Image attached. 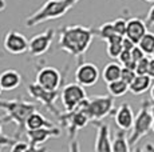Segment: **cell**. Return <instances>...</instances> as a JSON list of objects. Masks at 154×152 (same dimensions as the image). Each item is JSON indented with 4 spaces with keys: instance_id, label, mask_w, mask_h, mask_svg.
Returning a JSON list of instances; mask_svg holds the SVG:
<instances>
[{
    "instance_id": "1",
    "label": "cell",
    "mask_w": 154,
    "mask_h": 152,
    "mask_svg": "<svg viewBox=\"0 0 154 152\" xmlns=\"http://www.w3.org/2000/svg\"><path fill=\"white\" fill-rule=\"evenodd\" d=\"M97 36V30L87 25H66L59 31V49L67 52L70 56L75 57L78 63H82V57L88 51L91 43Z\"/></svg>"
},
{
    "instance_id": "2",
    "label": "cell",
    "mask_w": 154,
    "mask_h": 152,
    "mask_svg": "<svg viewBox=\"0 0 154 152\" xmlns=\"http://www.w3.org/2000/svg\"><path fill=\"white\" fill-rule=\"evenodd\" d=\"M0 110L5 112L4 118L7 123H15L16 124V139L26 132V121L27 118L34 111H38V106L31 101H27L23 96L11 100H2L0 99Z\"/></svg>"
},
{
    "instance_id": "3",
    "label": "cell",
    "mask_w": 154,
    "mask_h": 152,
    "mask_svg": "<svg viewBox=\"0 0 154 152\" xmlns=\"http://www.w3.org/2000/svg\"><path fill=\"white\" fill-rule=\"evenodd\" d=\"M79 1L81 0H47L39 10L26 19V27H35L48 20L59 19L66 15Z\"/></svg>"
},
{
    "instance_id": "4",
    "label": "cell",
    "mask_w": 154,
    "mask_h": 152,
    "mask_svg": "<svg viewBox=\"0 0 154 152\" xmlns=\"http://www.w3.org/2000/svg\"><path fill=\"white\" fill-rule=\"evenodd\" d=\"M58 119L62 123V127L67 130L70 143L74 142L78 131L85 128L88 123H91V119L87 113V110H86V100L82 101L75 110L62 112Z\"/></svg>"
},
{
    "instance_id": "5",
    "label": "cell",
    "mask_w": 154,
    "mask_h": 152,
    "mask_svg": "<svg viewBox=\"0 0 154 152\" xmlns=\"http://www.w3.org/2000/svg\"><path fill=\"white\" fill-rule=\"evenodd\" d=\"M153 121H154V118L152 112H150V101L143 100L141 103L140 111L135 115L134 123H133V127H131V132H130V136H129L130 147H134L142 137L149 135L153 127Z\"/></svg>"
},
{
    "instance_id": "6",
    "label": "cell",
    "mask_w": 154,
    "mask_h": 152,
    "mask_svg": "<svg viewBox=\"0 0 154 152\" xmlns=\"http://www.w3.org/2000/svg\"><path fill=\"white\" fill-rule=\"evenodd\" d=\"M28 93L32 99L38 100L42 106L46 108L48 112H51L54 116L59 118V115L62 113L60 110H58L56 107V100L58 98H60V91L62 88H58V89H47L42 87L40 84H38L36 81L35 83H29L28 87Z\"/></svg>"
},
{
    "instance_id": "7",
    "label": "cell",
    "mask_w": 154,
    "mask_h": 152,
    "mask_svg": "<svg viewBox=\"0 0 154 152\" xmlns=\"http://www.w3.org/2000/svg\"><path fill=\"white\" fill-rule=\"evenodd\" d=\"M86 110L93 120H103L110 115H114V96L95 95L86 99Z\"/></svg>"
},
{
    "instance_id": "8",
    "label": "cell",
    "mask_w": 154,
    "mask_h": 152,
    "mask_svg": "<svg viewBox=\"0 0 154 152\" xmlns=\"http://www.w3.org/2000/svg\"><path fill=\"white\" fill-rule=\"evenodd\" d=\"M86 99H87V93L85 91V87L79 83H69L60 91V100L64 111L75 110Z\"/></svg>"
},
{
    "instance_id": "9",
    "label": "cell",
    "mask_w": 154,
    "mask_h": 152,
    "mask_svg": "<svg viewBox=\"0 0 154 152\" xmlns=\"http://www.w3.org/2000/svg\"><path fill=\"white\" fill-rule=\"evenodd\" d=\"M24 135L27 136L29 143V151L42 150L40 145L44 144L50 137H59L62 135V130L58 127H43L38 130H26Z\"/></svg>"
},
{
    "instance_id": "10",
    "label": "cell",
    "mask_w": 154,
    "mask_h": 152,
    "mask_svg": "<svg viewBox=\"0 0 154 152\" xmlns=\"http://www.w3.org/2000/svg\"><path fill=\"white\" fill-rule=\"evenodd\" d=\"M66 72H67V67L64 69L63 75L56 68H54V67H50V66L42 67L36 72V83L47 89H58L63 84V77L66 75Z\"/></svg>"
},
{
    "instance_id": "11",
    "label": "cell",
    "mask_w": 154,
    "mask_h": 152,
    "mask_svg": "<svg viewBox=\"0 0 154 152\" xmlns=\"http://www.w3.org/2000/svg\"><path fill=\"white\" fill-rule=\"evenodd\" d=\"M55 31L52 28H47L46 31L40 32V34L35 35L34 37H31L28 44V52L31 56L39 57L43 56L51 47V43L54 40Z\"/></svg>"
},
{
    "instance_id": "12",
    "label": "cell",
    "mask_w": 154,
    "mask_h": 152,
    "mask_svg": "<svg viewBox=\"0 0 154 152\" xmlns=\"http://www.w3.org/2000/svg\"><path fill=\"white\" fill-rule=\"evenodd\" d=\"M28 44L29 42L27 40V37L15 30L8 31L4 36V42H3L4 49L11 55H23L28 52Z\"/></svg>"
},
{
    "instance_id": "13",
    "label": "cell",
    "mask_w": 154,
    "mask_h": 152,
    "mask_svg": "<svg viewBox=\"0 0 154 152\" xmlns=\"http://www.w3.org/2000/svg\"><path fill=\"white\" fill-rule=\"evenodd\" d=\"M97 128V137L94 151L97 152H110L112 151V139L110 135V127L103 120H93L91 121Z\"/></svg>"
},
{
    "instance_id": "14",
    "label": "cell",
    "mask_w": 154,
    "mask_h": 152,
    "mask_svg": "<svg viewBox=\"0 0 154 152\" xmlns=\"http://www.w3.org/2000/svg\"><path fill=\"white\" fill-rule=\"evenodd\" d=\"M99 79V69L94 63H79L75 71L76 83L82 84L83 87H93L97 84Z\"/></svg>"
},
{
    "instance_id": "15",
    "label": "cell",
    "mask_w": 154,
    "mask_h": 152,
    "mask_svg": "<svg viewBox=\"0 0 154 152\" xmlns=\"http://www.w3.org/2000/svg\"><path fill=\"white\" fill-rule=\"evenodd\" d=\"M134 119V112H133V108L129 103H122L114 112V121L117 127L121 130H131Z\"/></svg>"
},
{
    "instance_id": "16",
    "label": "cell",
    "mask_w": 154,
    "mask_h": 152,
    "mask_svg": "<svg viewBox=\"0 0 154 152\" xmlns=\"http://www.w3.org/2000/svg\"><path fill=\"white\" fill-rule=\"evenodd\" d=\"M146 32H147V24L141 17H130V19L127 20L125 36L131 39L135 44L140 43V40L142 39V36H143Z\"/></svg>"
},
{
    "instance_id": "17",
    "label": "cell",
    "mask_w": 154,
    "mask_h": 152,
    "mask_svg": "<svg viewBox=\"0 0 154 152\" xmlns=\"http://www.w3.org/2000/svg\"><path fill=\"white\" fill-rule=\"evenodd\" d=\"M0 83L4 91H14L22 84V75L15 69H5L0 74Z\"/></svg>"
},
{
    "instance_id": "18",
    "label": "cell",
    "mask_w": 154,
    "mask_h": 152,
    "mask_svg": "<svg viewBox=\"0 0 154 152\" xmlns=\"http://www.w3.org/2000/svg\"><path fill=\"white\" fill-rule=\"evenodd\" d=\"M152 80L149 75H137L135 79L130 83V92L134 95H142V93L147 92L152 87Z\"/></svg>"
},
{
    "instance_id": "19",
    "label": "cell",
    "mask_w": 154,
    "mask_h": 152,
    "mask_svg": "<svg viewBox=\"0 0 154 152\" xmlns=\"http://www.w3.org/2000/svg\"><path fill=\"white\" fill-rule=\"evenodd\" d=\"M121 72H122V64L117 63V61H111L107 63L102 69V79L106 84L111 83V81L121 79Z\"/></svg>"
},
{
    "instance_id": "20",
    "label": "cell",
    "mask_w": 154,
    "mask_h": 152,
    "mask_svg": "<svg viewBox=\"0 0 154 152\" xmlns=\"http://www.w3.org/2000/svg\"><path fill=\"white\" fill-rule=\"evenodd\" d=\"M43 127H54V123L50 121L47 118H44L40 112L34 111L27 118L26 128L27 130H38V128H43Z\"/></svg>"
},
{
    "instance_id": "21",
    "label": "cell",
    "mask_w": 154,
    "mask_h": 152,
    "mask_svg": "<svg viewBox=\"0 0 154 152\" xmlns=\"http://www.w3.org/2000/svg\"><path fill=\"white\" fill-rule=\"evenodd\" d=\"M122 40L123 36H112L109 40H106V54L110 59H118V56L121 55V52L123 51V45H122Z\"/></svg>"
},
{
    "instance_id": "22",
    "label": "cell",
    "mask_w": 154,
    "mask_h": 152,
    "mask_svg": "<svg viewBox=\"0 0 154 152\" xmlns=\"http://www.w3.org/2000/svg\"><path fill=\"white\" fill-rule=\"evenodd\" d=\"M131 150L130 147L129 139L126 137V130H121L115 132L114 137H112V151L114 152H129Z\"/></svg>"
},
{
    "instance_id": "23",
    "label": "cell",
    "mask_w": 154,
    "mask_h": 152,
    "mask_svg": "<svg viewBox=\"0 0 154 152\" xmlns=\"http://www.w3.org/2000/svg\"><path fill=\"white\" fill-rule=\"evenodd\" d=\"M107 91L114 98H121L130 91V86L122 79H117L111 83H107Z\"/></svg>"
},
{
    "instance_id": "24",
    "label": "cell",
    "mask_w": 154,
    "mask_h": 152,
    "mask_svg": "<svg viewBox=\"0 0 154 152\" xmlns=\"http://www.w3.org/2000/svg\"><path fill=\"white\" fill-rule=\"evenodd\" d=\"M117 35L118 34H117V31H115L112 22L103 23L99 28H97V36H98L100 40H103V42L109 40L112 36H117ZM119 36H121V35H119Z\"/></svg>"
},
{
    "instance_id": "25",
    "label": "cell",
    "mask_w": 154,
    "mask_h": 152,
    "mask_svg": "<svg viewBox=\"0 0 154 152\" xmlns=\"http://www.w3.org/2000/svg\"><path fill=\"white\" fill-rule=\"evenodd\" d=\"M138 45L142 48V51L145 52L146 55H153L154 52V32H149L147 31L146 34L142 36V39L140 40Z\"/></svg>"
},
{
    "instance_id": "26",
    "label": "cell",
    "mask_w": 154,
    "mask_h": 152,
    "mask_svg": "<svg viewBox=\"0 0 154 152\" xmlns=\"http://www.w3.org/2000/svg\"><path fill=\"white\" fill-rule=\"evenodd\" d=\"M7 123V120H5L4 116H0V150L4 147H8L10 148L11 145L14 144L15 142H16V137H8L7 135H4V132H3V125Z\"/></svg>"
},
{
    "instance_id": "27",
    "label": "cell",
    "mask_w": 154,
    "mask_h": 152,
    "mask_svg": "<svg viewBox=\"0 0 154 152\" xmlns=\"http://www.w3.org/2000/svg\"><path fill=\"white\" fill-rule=\"evenodd\" d=\"M118 60L119 63L122 64L123 67H130V68H134L135 69V66H137V61L134 60L131 55V51H127V49H123L121 52V55L118 56Z\"/></svg>"
},
{
    "instance_id": "28",
    "label": "cell",
    "mask_w": 154,
    "mask_h": 152,
    "mask_svg": "<svg viewBox=\"0 0 154 152\" xmlns=\"http://www.w3.org/2000/svg\"><path fill=\"white\" fill-rule=\"evenodd\" d=\"M149 63H150V57L149 55L143 56L141 60L137 61V66H135V72L137 75H146L149 71Z\"/></svg>"
},
{
    "instance_id": "29",
    "label": "cell",
    "mask_w": 154,
    "mask_h": 152,
    "mask_svg": "<svg viewBox=\"0 0 154 152\" xmlns=\"http://www.w3.org/2000/svg\"><path fill=\"white\" fill-rule=\"evenodd\" d=\"M135 76H137V72H135L134 68H130V67H123L122 66L121 79H122V80H125L129 86H130V83H131V81L135 79Z\"/></svg>"
},
{
    "instance_id": "30",
    "label": "cell",
    "mask_w": 154,
    "mask_h": 152,
    "mask_svg": "<svg viewBox=\"0 0 154 152\" xmlns=\"http://www.w3.org/2000/svg\"><path fill=\"white\" fill-rule=\"evenodd\" d=\"M112 24H114V28H115V31H117L118 35H121V36H125V35H126L127 20H125L123 17H118V19L112 20Z\"/></svg>"
},
{
    "instance_id": "31",
    "label": "cell",
    "mask_w": 154,
    "mask_h": 152,
    "mask_svg": "<svg viewBox=\"0 0 154 152\" xmlns=\"http://www.w3.org/2000/svg\"><path fill=\"white\" fill-rule=\"evenodd\" d=\"M10 150L12 152H16V151H29V143L28 142H22L20 139H17L16 142L14 143L10 147Z\"/></svg>"
},
{
    "instance_id": "32",
    "label": "cell",
    "mask_w": 154,
    "mask_h": 152,
    "mask_svg": "<svg viewBox=\"0 0 154 152\" xmlns=\"http://www.w3.org/2000/svg\"><path fill=\"white\" fill-rule=\"evenodd\" d=\"M131 55H133V57H134V60H135V61L141 60L143 56H146V54H145V52L142 51V48H141V47L138 45V44L131 49Z\"/></svg>"
},
{
    "instance_id": "33",
    "label": "cell",
    "mask_w": 154,
    "mask_h": 152,
    "mask_svg": "<svg viewBox=\"0 0 154 152\" xmlns=\"http://www.w3.org/2000/svg\"><path fill=\"white\" fill-rule=\"evenodd\" d=\"M146 24L147 27H154V4L150 7L149 12H147V16H146Z\"/></svg>"
},
{
    "instance_id": "34",
    "label": "cell",
    "mask_w": 154,
    "mask_h": 152,
    "mask_svg": "<svg viewBox=\"0 0 154 152\" xmlns=\"http://www.w3.org/2000/svg\"><path fill=\"white\" fill-rule=\"evenodd\" d=\"M122 45H123V49H127V51H131L133 48H134L135 45V43L133 42L131 39H129L127 36H123V40H122Z\"/></svg>"
},
{
    "instance_id": "35",
    "label": "cell",
    "mask_w": 154,
    "mask_h": 152,
    "mask_svg": "<svg viewBox=\"0 0 154 152\" xmlns=\"http://www.w3.org/2000/svg\"><path fill=\"white\" fill-rule=\"evenodd\" d=\"M147 75H149L152 79H154V57H153V59H150V63H149V71H147Z\"/></svg>"
},
{
    "instance_id": "36",
    "label": "cell",
    "mask_w": 154,
    "mask_h": 152,
    "mask_svg": "<svg viewBox=\"0 0 154 152\" xmlns=\"http://www.w3.org/2000/svg\"><path fill=\"white\" fill-rule=\"evenodd\" d=\"M142 151H147V152H154V144H152V143H147V144H145V147L142 148Z\"/></svg>"
},
{
    "instance_id": "37",
    "label": "cell",
    "mask_w": 154,
    "mask_h": 152,
    "mask_svg": "<svg viewBox=\"0 0 154 152\" xmlns=\"http://www.w3.org/2000/svg\"><path fill=\"white\" fill-rule=\"evenodd\" d=\"M5 8H7V3H5V0H0V12H3Z\"/></svg>"
},
{
    "instance_id": "38",
    "label": "cell",
    "mask_w": 154,
    "mask_h": 152,
    "mask_svg": "<svg viewBox=\"0 0 154 152\" xmlns=\"http://www.w3.org/2000/svg\"><path fill=\"white\" fill-rule=\"evenodd\" d=\"M150 98H152V100L154 101V84L150 87Z\"/></svg>"
},
{
    "instance_id": "39",
    "label": "cell",
    "mask_w": 154,
    "mask_h": 152,
    "mask_svg": "<svg viewBox=\"0 0 154 152\" xmlns=\"http://www.w3.org/2000/svg\"><path fill=\"white\" fill-rule=\"evenodd\" d=\"M150 112H152V115L154 118V104H153V106H150Z\"/></svg>"
},
{
    "instance_id": "40",
    "label": "cell",
    "mask_w": 154,
    "mask_h": 152,
    "mask_svg": "<svg viewBox=\"0 0 154 152\" xmlns=\"http://www.w3.org/2000/svg\"><path fill=\"white\" fill-rule=\"evenodd\" d=\"M3 91H4V89H3V86H2V83H0V95H2Z\"/></svg>"
},
{
    "instance_id": "41",
    "label": "cell",
    "mask_w": 154,
    "mask_h": 152,
    "mask_svg": "<svg viewBox=\"0 0 154 152\" xmlns=\"http://www.w3.org/2000/svg\"><path fill=\"white\" fill-rule=\"evenodd\" d=\"M145 1H147V3H154V0H145Z\"/></svg>"
},
{
    "instance_id": "42",
    "label": "cell",
    "mask_w": 154,
    "mask_h": 152,
    "mask_svg": "<svg viewBox=\"0 0 154 152\" xmlns=\"http://www.w3.org/2000/svg\"><path fill=\"white\" fill-rule=\"evenodd\" d=\"M4 56V54H3V52H0V57H3Z\"/></svg>"
},
{
    "instance_id": "43",
    "label": "cell",
    "mask_w": 154,
    "mask_h": 152,
    "mask_svg": "<svg viewBox=\"0 0 154 152\" xmlns=\"http://www.w3.org/2000/svg\"><path fill=\"white\" fill-rule=\"evenodd\" d=\"M152 131L154 132V121H153V127H152Z\"/></svg>"
},
{
    "instance_id": "44",
    "label": "cell",
    "mask_w": 154,
    "mask_h": 152,
    "mask_svg": "<svg viewBox=\"0 0 154 152\" xmlns=\"http://www.w3.org/2000/svg\"><path fill=\"white\" fill-rule=\"evenodd\" d=\"M152 56H153V57H154V52H153V55H152Z\"/></svg>"
}]
</instances>
